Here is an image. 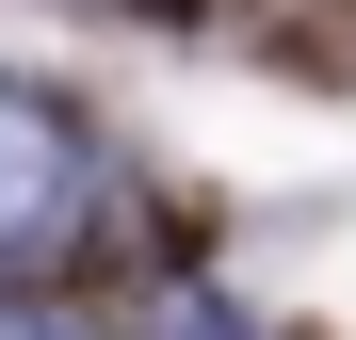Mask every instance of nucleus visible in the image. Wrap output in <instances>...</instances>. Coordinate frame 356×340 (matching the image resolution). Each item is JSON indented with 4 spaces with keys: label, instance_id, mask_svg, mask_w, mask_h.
<instances>
[{
    "label": "nucleus",
    "instance_id": "f257e3e1",
    "mask_svg": "<svg viewBox=\"0 0 356 340\" xmlns=\"http://www.w3.org/2000/svg\"><path fill=\"white\" fill-rule=\"evenodd\" d=\"M81 146H65V113H33L17 81H0V259H49V243H81Z\"/></svg>",
    "mask_w": 356,
    "mask_h": 340
},
{
    "label": "nucleus",
    "instance_id": "f03ea898",
    "mask_svg": "<svg viewBox=\"0 0 356 340\" xmlns=\"http://www.w3.org/2000/svg\"><path fill=\"white\" fill-rule=\"evenodd\" d=\"M0 340H97V324H49V308H0Z\"/></svg>",
    "mask_w": 356,
    "mask_h": 340
}]
</instances>
